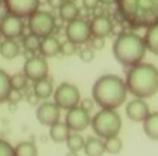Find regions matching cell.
<instances>
[{"label": "cell", "instance_id": "obj_1", "mask_svg": "<svg viewBox=\"0 0 158 156\" xmlns=\"http://www.w3.org/2000/svg\"><path fill=\"white\" fill-rule=\"evenodd\" d=\"M127 86L119 75L106 74L99 77L93 86V100L101 109L120 107L127 98Z\"/></svg>", "mask_w": 158, "mask_h": 156}, {"label": "cell", "instance_id": "obj_2", "mask_svg": "<svg viewBox=\"0 0 158 156\" xmlns=\"http://www.w3.org/2000/svg\"><path fill=\"white\" fill-rule=\"evenodd\" d=\"M116 4L131 28H148L158 22V0H118Z\"/></svg>", "mask_w": 158, "mask_h": 156}, {"label": "cell", "instance_id": "obj_3", "mask_svg": "<svg viewBox=\"0 0 158 156\" xmlns=\"http://www.w3.org/2000/svg\"><path fill=\"white\" fill-rule=\"evenodd\" d=\"M125 82L133 96L140 99L152 98L158 92V68L150 63H139L130 67Z\"/></svg>", "mask_w": 158, "mask_h": 156}, {"label": "cell", "instance_id": "obj_4", "mask_svg": "<svg viewBox=\"0 0 158 156\" xmlns=\"http://www.w3.org/2000/svg\"><path fill=\"white\" fill-rule=\"evenodd\" d=\"M118 63L126 67H133L143 62L147 47L144 39L134 32H123L115 39L112 47Z\"/></svg>", "mask_w": 158, "mask_h": 156}, {"label": "cell", "instance_id": "obj_5", "mask_svg": "<svg viewBox=\"0 0 158 156\" xmlns=\"http://www.w3.org/2000/svg\"><path fill=\"white\" fill-rule=\"evenodd\" d=\"M91 127L97 137L105 139L119 134L122 118L115 109H101L91 118Z\"/></svg>", "mask_w": 158, "mask_h": 156}, {"label": "cell", "instance_id": "obj_6", "mask_svg": "<svg viewBox=\"0 0 158 156\" xmlns=\"http://www.w3.org/2000/svg\"><path fill=\"white\" fill-rule=\"evenodd\" d=\"M53 98L57 107L63 110H70L78 106L81 100L78 88L70 82H62L60 85H57V88L53 91Z\"/></svg>", "mask_w": 158, "mask_h": 156}, {"label": "cell", "instance_id": "obj_7", "mask_svg": "<svg viewBox=\"0 0 158 156\" xmlns=\"http://www.w3.org/2000/svg\"><path fill=\"white\" fill-rule=\"evenodd\" d=\"M28 20V28H30L31 34L39 36V38H45L49 36L55 30L56 21L55 17L48 11H42V10H36L32 15H30Z\"/></svg>", "mask_w": 158, "mask_h": 156}, {"label": "cell", "instance_id": "obj_8", "mask_svg": "<svg viewBox=\"0 0 158 156\" xmlns=\"http://www.w3.org/2000/svg\"><path fill=\"white\" fill-rule=\"evenodd\" d=\"M66 36L69 41H72L76 45H83L91 39V30H89V24L85 20L76 18L70 21L66 27Z\"/></svg>", "mask_w": 158, "mask_h": 156}, {"label": "cell", "instance_id": "obj_9", "mask_svg": "<svg viewBox=\"0 0 158 156\" xmlns=\"http://www.w3.org/2000/svg\"><path fill=\"white\" fill-rule=\"evenodd\" d=\"M23 73L30 81H38L46 78L49 73V64L44 56H32L25 62Z\"/></svg>", "mask_w": 158, "mask_h": 156}, {"label": "cell", "instance_id": "obj_10", "mask_svg": "<svg viewBox=\"0 0 158 156\" xmlns=\"http://www.w3.org/2000/svg\"><path fill=\"white\" fill-rule=\"evenodd\" d=\"M9 14H13L15 17L25 18L32 15L39 7V0H4Z\"/></svg>", "mask_w": 158, "mask_h": 156}, {"label": "cell", "instance_id": "obj_11", "mask_svg": "<svg viewBox=\"0 0 158 156\" xmlns=\"http://www.w3.org/2000/svg\"><path fill=\"white\" fill-rule=\"evenodd\" d=\"M66 124L70 128V131L74 133H81L85 128H88V126L91 124V117H89L88 112L83 110L80 106H76L73 109L67 110L66 114Z\"/></svg>", "mask_w": 158, "mask_h": 156}, {"label": "cell", "instance_id": "obj_12", "mask_svg": "<svg viewBox=\"0 0 158 156\" xmlns=\"http://www.w3.org/2000/svg\"><path fill=\"white\" fill-rule=\"evenodd\" d=\"M24 31V22L20 17L13 14H7L2 18L0 22V35H3L6 39H15L23 35Z\"/></svg>", "mask_w": 158, "mask_h": 156}, {"label": "cell", "instance_id": "obj_13", "mask_svg": "<svg viewBox=\"0 0 158 156\" xmlns=\"http://www.w3.org/2000/svg\"><path fill=\"white\" fill-rule=\"evenodd\" d=\"M36 120L42 126H49L60 121V109L55 102H45L41 103L36 109Z\"/></svg>", "mask_w": 158, "mask_h": 156}, {"label": "cell", "instance_id": "obj_14", "mask_svg": "<svg viewBox=\"0 0 158 156\" xmlns=\"http://www.w3.org/2000/svg\"><path fill=\"white\" fill-rule=\"evenodd\" d=\"M150 114V107L144 99L136 98L126 105V116L131 121L143 123V120Z\"/></svg>", "mask_w": 158, "mask_h": 156}, {"label": "cell", "instance_id": "obj_15", "mask_svg": "<svg viewBox=\"0 0 158 156\" xmlns=\"http://www.w3.org/2000/svg\"><path fill=\"white\" fill-rule=\"evenodd\" d=\"M89 30H91V36L106 38V36H109L112 34L114 24L106 15H97L89 22Z\"/></svg>", "mask_w": 158, "mask_h": 156}, {"label": "cell", "instance_id": "obj_16", "mask_svg": "<svg viewBox=\"0 0 158 156\" xmlns=\"http://www.w3.org/2000/svg\"><path fill=\"white\" fill-rule=\"evenodd\" d=\"M59 47H60L59 39L49 35V36H45V38L41 39L39 52H41V54L45 59H46V57H55L59 53Z\"/></svg>", "mask_w": 158, "mask_h": 156}, {"label": "cell", "instance_id": "obj_17", "mask_svg": "<svg viewBox=\"0 0 158 156\" xmlns=\"http://www.w3.org/2000/svg\"><path fill=\"white\" fill-rule=\"evenodd\" d=\"M143 131L150 139L158 141V112H150L143 120Z\"/></svg>", "mask_w": 158, "mask_h": 156}, {"label": "cell", "instance_id": "obj_18", "mask_svg": "<svg viewBox=\"0 0 158 156\" xmlns=\"http://www.w3.org/2000/svg\"><path fill=\"white\" fill-rule=\"evenodd\" d=\"M69 135H70V128L67 127V124L62 123V121H57V123L52 124L51 128H49V137L55 142H59V144L66 142Z\"/></svg>", "mask_w": 158, "mask_h": 156}, {"label": "cell", "instance_id": "obj_19", "mask_svg": "<svg viewBox=\"0 0 158 156\" xmlns=\"http://www.w3.org/2000/svg\"><path fill=\"white\" fill-rule=\"evenodd\" d=\"M143 39L147 50L155 56H158V22L147 28V32Z\"/></svg>", "mask_w": 158, "mask_h": 156}, {"label": "cell", "instance_id": "obj_20", "mask_svg": "<svg viewBox=\"0 0 158 156\" xmlns=\"http://www.w3.org/2000/svg\"><path fill=\"white\" fill-rule=\"evenodd\" d=\"M83 150L85 153V156H102L105 153L104 141L101 138H97V137L85 139Z\"/></svg>", "mask_w": 158, "mask_h": 156}, {"label": "cell", "instance_id": "obj_21", "mask_svg": "<svg viewBox=\"0 0 158 156\" xmlns=\"http://www.w3.org/2000/svg\"><path fill=\"white\" fill-rule=\"evenodd\" d=\"M34 94L39 98V99H48L53 95V84L52 81L46 78H42L34 82Z\"/></svg>", "mask_w": 158, "mask_h": 156}, {"label": "cell", "instance_id": "obj_22", "mask_svg": "<svg viewBox=\"0 0 158 156\" xmlns=\"http://www.w3.org/2000/svg\"><path fill=\"white\" fill-rule=\"evenodd\" d=\"M20 54V46L14 39H6L0 43V56L7 60H13Z\"/></svg>", "mask_w": 158, "mask_h": 156}, {"label": "cell", "instance_id": "obj_23", "mask_svg": "<svg viewBox=\"0 0 158 156\" xmlns=\"http://www.w3.org/2000/svg\"><path fill=\"white\" fill-rule=\"evenodd\" d=\"M80 14V10L76 6V3H67V2H63L62 6L59 7V15L63 21L66 22H70V21L78 18Z\"/></svg>", "mask_w": 158, "mask_h": 156}, {"label": "cell", "instance_id": "obj_24", "mask_svg": "<svg viewBox=\"0 0 158 156\" xmlns=\"http://www.w3.org/2000/svg\"><path fill=\"white\" fill-rule=\"evenodd\" d=\"M14 156H38L36 145L31 141H23L14 146Z\"/></svg>", "mask_w": 158, "mask_h": 156}, {"label": "cell", "instance_id": "obj_25", "mask_svg": "<svg viewBox=\"0 0 158 156\" xmlns=\"http://www.w3.org/2000/svg\"><path fill=\"white\" fill-rule=\"evenodd\" d=\"M122 139L119 138L118 135L115 137H109V138H105L104 139V148H105V152L110 153V155H116L122 150Z\"/></svg>", "mask_w": 158, "mask_h": 156}, {"label": "cell", "instance_id": "obj_26", "mask_svg": "<svg viewBox=\"0 0 158 156\" xmlns=\"http://www.w3.org/2000/svg\"><path fill=\"white\" fill-rule=\"evenodd\" d=\"M84 144H85V139L78 133L70 134L69 138L66 139V145H67L69 150H73V152H80V150H83Z\"/></svg>", "mask_w": 158, "mask_h": 156}, {"label": "cell", "instance_id": "obj_27", "mask_svg": "<svg viewBox=\"0 0 158 156\" xmlns=\"http://www.w3.org/2000/svg\"><path fill=\"white\" fill-rule=\"evenodd\" d=\"M11 91L10 75L4 70H0V103L7 99V95Z\"/></svg>", "mask_w": 158, "mask_h": 156}, {"label": "cell", "instance_id": "obj_28", "mask_svg": "<svg viewBox=\"0 0 158 156\" xmlns=\"http://www.w3.org/2000/svg\"><path fill=\"white\" fill-rule=\"evenodd\" d=\"M28 78L25 77L24 73H17L10 75V85L11 89H17V91H23V89L27 86Z\"/></svg>", "mask_w": 158, "mask_h": 156}, {"label": "cell", "instance_id": "obj_29", "mask_svg": "<svg viewBox=\"0 0 158 156\" xmlns=\"http://www.w3.org/2000/svg\"><path fill=\"white\" fill-rule=\"evenodd\" d=\"M39 46H41V38L34 34H30L24 38V47L30 52V53H36L39 52Z\"/></svg>", "mask_w": 158, "mask_h": 156}, {"label": "cell", "instance_id": "obj_30", "mask_svg": "<svg viewBox=\"0 0 158 156\" xmlns=\"http://www.w3.org/2000/svg\"><path fill=\"white\" fill-rule=\"evenodd\" d=\"M76 52H77V45L73 43V42L69 41V39H66L64 42L60 43L59 53L63 54V56H73Z\"/></svg>", "mask_w": 158, "mask_h": 156}, {"label": "cell", "instance_id": "obj_31", "mask_svg": "<svg viewBox=\"0 0 158 156\" xmlns=\"http://www.w3.org/2000/svg\"><path fill=\"white\" fill-rule=\"evenodd\" d=\"M0 156H14L13 145L4 139H0Z\"/></svg>", "mask_w": 158, "mask_h": 156}, {"label": "cell", "instance_id": "obj_32", "mask_svg": "<svg viewBox=\"0 0 158 156\" xmlns=\"http://www.w3.org/2000/svg\"><path fill=\"white\" fill-rule=\"evenodd\" d=\"M94 57H95V54H94V50L89 49V47H84V49L80 50V60L84 63H91L94 60Z\"/></svg>", "mask_w": 158, "mask_h": 156}, {"label": "cell", "instance_id": "obj_33", "mask_svg": "<svg viewBox=\"0 0 158 156\" xmlns=\"http://www.w3.org/2000/svg\"><path fill=\"white\" fill-rule=\"evenodd\" d=\"M21 99H23V92L17 91V89H11V91L9 92V95H7L6 100L9 103H11V105H17Z\"/></svg>", "mask_w": 158, "mask_h": 156}, {"label": "cell", "instance_id": "obj_34", "mask_svg": "<svg viewBox=\"0 0 158 156\" xmlns=\"http://www.w3.org/2000/svg\"><path fill=\"white\" fill-rule=\"evenodd\" d=\"M91 46L95 50H101L105 46V38H99V36H93L91 38Z\"/></svg>", "mask_w": 158, "mask_h": 156}, {"label": "cell", "instance_id": "obj_35", "mask_svg": "<svg viewBox=\"0 0 158 156\" xmlns=\"http://www.w3.org/2000/svg\"><path fill=\"white\" fill-rule=\"evenodd\" d=\"M94 100L93 99H89V98H87V99H83V100H80V103H78V105H80V107L83 110H85V112H91V110H93V107H94Z\"/></svg>", "mask_w": 158, "mask_h": 156}, {"label": "cell", "instance_id": "obj_36", "mask_svg": "<svg viewBox=\"0 0 158 156\" xmlns=\"http://www.w3.org/2000/svg\"><path fill=\"white\" fill-rule=\"evenodd\" d=\"M98 3H99V0H83V6L85 7V9H88V10L97 9Z\"/></svg>", "mask_w": 158, "mask_h": 156}, {"label": "cell", "instance_id": "obj_37", "mask_svg": "<svg viewBox=\"0 0 158 156\" xmlns=\"http://www.w3.org/2000/svg\"><path fill=\"white\" fill-rule=\"evenodd\" d=\"M27 100H28V103H30V105H32V106H34V105H38V100H39V98L36 96V95L32 92V94H30V95H28Z\"/></svg>", "mask_w": 158, "mask_h": 156}, {"label": "cell", "instance_id": "obj_38", "mask_svg": "<svg viewBox=\"0 0 158 156\" xmlns=\"http://www.w3.org/2000/svg\"><path fill=\"white\" fill-rule=\"evenodd\" d=\"M48 3L51 7H53V9H59L60 6H62L63 0H48Z\"/></svg>", "mask_w": 158, "mask_h": 156}, {"label": "cell", "instance_id": "obj_39", "mask_svg": "<svg viewBox=\"0 0 158 156\" xmlns=\"http://www.w3.org/2000/svg\"><path fill=\"white\" fill-rule=\"evenodd\" d=\"M118 0H99V3H102V4H114Z\"/></svg>", "mask_w": 158, "mask_h": 156}, {"label": "cell", "instance_id": "obj_40", "mask_svg": "<svg viewBox=\"0 0 158 156\" xmlns=\"http://www.w3.org/2000/svg\"><path fill=\"white\" fill-rule=\"evenodd\" d=\"M66 156H78V152H73V150H69L66 153Z\"/></svg>", "mask_w": 158, "mask_h": 156}, {"label": "cell", "instance_id": "obj_41", "mask_svg": "<svg viewBox=\"0 0 158 156\" xmlns=\"http://www.w3.org/2000/svg\"><path fill=\"white\" fill-rule=\"evenodd\" d=\"M63 2H67V3H76L77 0H63Z\"/></svg>", "mask_w": 158, "mask_h": 156}, {"label": "cell", "instance_id": "obj_42", "mask_svg": "<svg viewBox=\"0 0 158 156\" xmlns=\"http://www.w3.org/2000/svg\"><path fill=\"white\" fill-rule=\"evenodd\" d=\"M4 3V0H0V4H3Z\"/></svg>", "mask_w": 158, "mask_h": 156}]
</instances>
